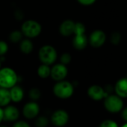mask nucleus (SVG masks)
I'll list each match as a JSON object with an SVG mask.
<instances>
[{"mask_svg":"<svg viewBox=\"0 0 127 127\" xmlns=\"http://www.w3.org/2000/svg\"><path fill=\"white\" fill-rule=\"evenodd\" d=\"M19 77L14 70L11 67L0 69V88L10 89L18 82Z\"/></svg>","mask_w":127,"mask_h":127,"instance_id":"2","label":"nucleus"},{"mask_svg":"<svg viewBox=\"0 0 127 127\" xmlns=\"http://www.w3.org/2000/svg\"><path fill=\"white\" fill-rule=\"evenodd\" d=\"M78 2L80 3L82 5H91L92 4H94L96 0H77Z\"/></svg>","mask_w":127,"mask_h":127,"instance_id":"27","label":"nucleus"},{"mask_svg":"<svg viewBox=\"0 0 127 127\" xmlns=\"http://www.w3.org/2000/svg\"><path fill=\"white\" fill-rule=\"evenodd\" d=\"M20 115V110L17 107L12 105H8L3 108V121L15 122L19 120Z\"/></svg>","mask_w":127,"mask_h":127,"instance_id":"9","label":"nucleus"},{"mask_svg":"<svg viewBox=\"0 0 127 127\" xmlns=\"http://www.w3.org/2000/svg\"><path fill=\"white\" fill-rule=\"evenodd\" d=\"M21 32L23 34V36H26L27 38L32 39L40 34L42 32V26L36 20H27L22 24Z\"/></svg>","mask_w":127,"mask_h":127,"instance_id":"3","label":"nucleus"},{"mask_svg":"<svg viewBox=\"0 0 127 127\" xmlns=\"http://www.w3.org/2000/svg\"><path fill=\"white\" fill-rule=\"evenodd\" d=\"M121 127H127V123H126V124H124L123 126H122Z\"/></svg>","mask_w":127,"mask_h":127,"instance_id":"32","label":"nucleus"},{"mask_svg":"<svg viewBox=\"0 0 127 127\" xmlns=\"http://www.w3.org/2000/svg\"><path fill=\"white\" fill-rule=\"evenodd\" d=\"M0 127H8V126H7L6 125H1L0 124Z\"/></svg>","mask_w":127,"mask_h":127,"instance_id":"31","label":"nucleus"},{"mask_svg":"<svg viewBox=\"0 0 127 127\" xmlns=\"http://www.w3.org/2000/svg\"><path fill=\"white\" fill-rule=\"evenodd\" d=\"M11 102L9 89L0 88V107L4 108Z\"/></svg>","mask_w":127,"mask_h":127,"instance_id":"16","label":"nucleus"},{"mask_svg":"<svg viewBox=\"0 0 127 127\" xmlns=\"http://www.w3.org/2000/svg\"><path fill=\"white\" fill-rule=\"evenodd\" d=\"M12 127H32L31 125L25 120H17L13 124Z\"/></svg>","mask_w":127,"mask_h":127,"instance_id":"25","label":"nucleus"},{"mask_svg":"<svg viewBox=\"0 0 127 127\" xmlns=\"http://www.w3.org/2000/svg\"><path fill=\"white\" fill-rule=\"evenodd\" d=\"M23 34L22 33L21 30L20 31V30H14L10 34L9 39L12 43H18L23 40Z\"/></svg>","mask_w":127,"mask_h":127,"instance_id":"20","label":"nucleus"},{"mask_svg":"<svg viewBox=\"0 0 127 127\" xmlns=\"http://www.w3.org/2000/svg\"><path fill=\"white\" fill-rule=\"evenodd\" d=\"M111 42L114 44H117L119 42H120V34L117 33V32H115L112 34V37L111 38Z\"/></svg>","mask_w":127,"mask_h":127,"instance_id":"26","label":"nucleus"},{"mask_svg":"<svg viewBox=\"0 0 127 127\" xmlns=\"http://www.w3.org/2000/svg\"><path fill=\"white\" fill-rule=\"evenodd\" d=\"M88 95L92 99L95 101H99L105 98L108 95V93L106 91H105L101 86L97 85H94L88 88Z\"/></svg>","mask_w":127,"mask_h":127,"instance_id":"11","label":"nucleus"},{"mask_svg":"<svg viewBox=\"0 0 127 127\" xmlns=\"http://www.w3.org/2000/svg\"><path fill=\"white\" fill-rule=\"evenodd\" d=\"M115 91L121 98L127 97V78H123L117 81L115 85Z\"/></svg>","mask_w":127,"mask_h":127,"instance_id":"15","label":"nucleus"},{"mask_svg":"<svg viewBox=\"0 0 127 127\" xmlns=\"http://www.w3.org/2000/svg\"><path fill=\"white\" fill-rule=\"evenodd\" d=\"M38 57L42 64L52 65L58 58V52L55 47L51 45H44L41 46L38 52Z\"/></svg>","mask_w":127,"mask_h":127,"instance_id":"4","label":"nucleus"},{"mask_svg":"<svg viewBox=\"0 0 127 127\" xmlns=\"http://www.w3.org/2000/svg\"><path fill=\"white\" fill-rule=\"evenodd\" d=\"M105 108L107 111L111 113H117L120 111L123 107V102L119 96L108 95L105 98Z\"/></svg>","mask_w":127,"mask_h":127,"instance_id":"6","label":"nucleus"},{"mask_svg":"<svg viewBox=\"0 0 127 127\" xmlns=\"http://www.w3.org/2000/svg\"><path fill=\"white\" fill-rule=\"evenodd\" d=\"M3 108L0 107V124H1V123L3 121Z\"/></svg>","mask_w":127,"mask_h":127,"instance_id":"29","label":"nucleus"},{"mask_svg":"<svg viewBox=\"0 0 127 127\" xmlns=\"http://www.w3.org/2000/svg\"><path fill=\"white\" fill-rule=\"evenodd\" d=\"M8 51V44L5 40H0V57L5 55Z\"/></svg>","mask_w":127,"mask_h":127,"instance_id":"23","label":"nucleus"},{"mask_svg":"<svg viewBox=\"0 0 127 127\" xmlns=\"http://www.w3.org/2000/svg\"><path fill=\"white\" fill-rule=\"evenodd\" d=\"M71 59H72V57L69 52H64L63 54H61L60 57V63L63 64H64V65H67L68 64L70 63Z\"/></svg>","mask_w":127,"mask_h":127,"instance_id":"22","label":"nucleus"},{"mask_svg":"<svg viewBox=\"0 0 127 127\" xmlns=\"http://www.w3.org/2000/svg\"><path fill=\"white\" fill-rule=\"evenodd\" d=\"M49 120L45 115L37 116L34 120V125L36 127H46L49 125Z\"/></svg>","mask_w":127,"mask_h":127,"instance_id":"19","label":"nucleus"},{"mask_svg":"<svg viewBox=\"0 0 127 127\" xmlns=\"http://www.w3.org/2000/svg\"><path fill=\"white\" fill-rule=\"evenodd\" d=\"M76 23L72 20H65L59 26V32L64 37H70L73 34Z\"/></svg>","mask_w":127,"mask_h":127,"instance_id":"12","label":"nucleus"},{"mask_svg":"<svg viewBox=\"0 0 127 127\" xmlns=\"http://www.w3.org/2000/svg\"><path fill=\"white\" fill-rule=\"evenodd\" d=\"M37 75L41 79H47L50 76L51 73V67L49 65L45 64H41L38 67L37 70Z\"/></svg>","mask_w":127,"mask_h":127,"instance_id":"18","label":"nucleus"},{"mask_svg":"<svg viewBox=\"0 0 127 127\" xmlns=\"http://www.w3.org/2000/svg\"><path fill=\"white\" fill-rule=\"evenodd\" d=\"M99 127H118V126L114 121L110 120H104L100 124Z\"/></svg>","mask_w":127,"mask_h":127,"instance_id":"24","label":"nucleus"},{"mask_svg":"<svg viewBox=\"0 0 127 127\" xmlns=\"http://www.w3.org/2000/svg\"><path fill=\"white\" fill-rule=\"evenodd\" d=\"M122 117L124 120L127 122V108H124L122 111Z\"/></svg>","mask_w":127,"mask_h":127,"instance_id":"28","label":"nucleus"},{"mask_svg":"<svg viewBox=\"0 0 127 127\" xmlns=\"http://www.w3.org/2000/svg\"><path fill=\"white\" fill-rule=\"evenodd\" d=\"M2 68V61H1V58H0V69Z\"/></svg>","mask_w":127,"mask_h":127,"instance_id":"30","label":"nucleus"},{"mask_svg":"<svg viewBox=\"0 0 127 127\" xmlns=\"http://www.w3.org/2000/svg\"><path fill=\"white\" fill-rule=\"evenodd\" d=\"M40 108L39 104L35 101H29L26 102L22 109L23 115L28 120L35 119L40 114Z\"/></svg>","mask_w":127,"mask_h":127,"instance_id":"7","label":"nucleus"},{"mask_svg":"<svg viewBox=\"0 0 127 127\" xmlns=\"http://www.w3.org/2000/svg\"><path fill=\"white\" fill-rule=\"evenodd\" d=\"M20 51L26 55L30 54L34 49V44L29 38L23 39L20 43Z\"/></svg>","mask_w":127,"mask_h":127,"instance_id":"17","label":"nucleus"},{"mask_svg":"<svg viewBox=\"0 0 127 127\" xmlns=\"http://www.w3.org/2000/svg\"><path fill=\"white\" fill-rule=\"evenodd\" d=\"M70 120V115L68 112L64 109L55 110L50 117V122L56 127L65 126Z\"/></svg>","mask_w":127,"mask_h":127,"instance_id":"5","label":"nucleus"},{"mask_svg":"<svg viewBox=\"0 0 127 127\" xmlns=\"http://www.w3.org/2000/svg\"><path fill=\"white\" fill-rule=\"evenodd\" d=\"M68 74V69L67 65L63 64L61 63L54 64L51 67L50 77L55 82L61 81L65 79Z\"/></svg>","mask_w":127,"mask_h":127,"instance_id":"8","label":"nucleus"},{"mask_svg":"<svg viewBox=\"0 0 127 127\" xmlns=\"http://www.w3.org/2000/svg\"><path fill=\"white\" fill-rule=\"evenodd\" d=\"M88 39L85 33L75 34L73 38V45L74 48L77 50L84 49L88 44Z\"/></svg>","mask_w":127,"mask_h":127,"instance_id":"13","label":"nucleus"},{"mask_svg":"<svg viewBox=\"0 0 127 127\" xmlns=\"http://www.w3.org/2000/svg\"><path fill=\"white\" fill-rule=\"evenodd\" d=\"M54 95L61 99H67L70 98L74 93V86L73 83L65 79L56 82L52 88Z\"/></svg>","mask_w":127,"mask_h":127,"instance_id":"1","label":"nucleus"},{"mask_svg":"<svg viewBox=\"0 0 127 127\" xmlns=\"http://www.w3.org/2000/svg\"><path fill=\"white\" fill-rule=\"evenodd\" d=\"M105 39H106V36L103 31L95 30L91 34L88 41L93 47L98 48L104 44Z\"/></svg>","mask_w":127,"mask_h":127,"instance_id":"10","label":"nucleus"},{"mask_svg":"<svg viewBox=\"0 0 127 127\" xmlns=\"http://www.w3.org/2000/svg\"><path fill=\"white\" fill-rule=\"evenodd\" d=\"M29 97L32 101L37 102L41 97V91L37 88H32L29 91Z\"/></svg>","mask_w":127,"mask_h":127,"instance_id":"21","label":"nucleus"},{"mask_svg":"<svg viewBox=\"0 0 127 127\" xmlns=\"http://www.w3.org/2000/svg\"><path fill=\"white\" fill-rule=\"evenodd\" d=\"M11 102L18 103L20 102L24 98V91L20 85H14L9 89Z\"/></svg>","mask_w":127,"mask_h":127,"instance_id":"14","label":"nucleus"}]
</instances>
